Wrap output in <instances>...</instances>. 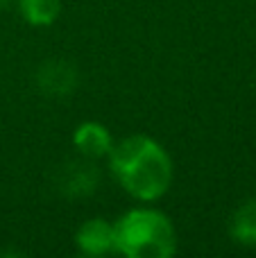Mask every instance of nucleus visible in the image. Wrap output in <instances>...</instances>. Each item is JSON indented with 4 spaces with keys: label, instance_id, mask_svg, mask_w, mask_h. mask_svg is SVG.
I'll return each mask as SVG.
<instances>
[{
    "label": "nucleus",
    "instance_id": "nucleus-8",
    "mask_svg": "<svg viewBox=\"0 0 256 258\" xmlns=\"http://www.w3.org/2000/svg\"><path fill=\"white\" fill-rule=\"evenodd\" d=\"M231 238L238 245L256 247V200L240 206L231 218Z\"/></svg>",
    "mask_w": 256,
    "mask_h": 258
},
{
    "label": "nucleus",
    "instance_id": "nucleus-7",
    "mask_svg": "<svg viewBox=\"0 0 256 258\" xmlns=\"http://www.w3.org/2000/svg\"><path fill=\"white\" fill-rule=\"evenodd\" d=\"M18 12L32 27H50L59 18L61 0H18Z\"/></svg>",
    "mask_w": 256,
    "mask_h": 258
},
{
    "label": "nucleus",
    "instance_id": "nucleus-2",
    "mask_svg": "<svg viewBox=\"0 0 256 258\" xmlns=\"http://www.w3.org/2000/svg\"><path fill=\"white\" fill-rule=\"evenodd\" d=\"M113 251L127 258H170L177 251L172 220L150 206L130 209L113 222Z\"/></svg>",
    "mask_w": 256,
    "mask_h": 258
},
{
    "label": "nucleus",
    "instance_id": "nucleus-4",
    "mask_svg": "<svg viewBox=\"0 0 256 258\" xmlns=\"http://www.w3.org/2000/svg\"><path fill=\"white\" fill-rule=\"evenodd\" d=\"M73 145H75V150L80 152L84 159L95 161V159H102V156H107L109 152H111L113 138H111V132H109L102 122L86 120L75 129V134H73Z\"/></svg>",
    "mask_w": 256,
    "mask_h": 258
},
{
    "label": "nucleus",
    "instance_id": "nucleus-1",
    "mask_svg": "<svg viewBox=\"0 0 256 258\" xmlns=\"http://www.w3.org/2000/svg\"><path fill=\"white\" fill-rule=\"evenodd\" d=\"M109 168L118 186L136 202H159L172 186V159L152 136L132 134L113 143L107 154Z\"/></svg>",
    "mask_w": 256,
    "mask_h": 258
},
{
    "label": "nucleus",
    "instance_id": "nucleus-5",
    "mask_svg": "<svg viewBox=\"0 0 256 258\" xmlns=\"http://www.w3.org/2000/svg\"><path fill=\"white\" fill-rule=\"evenodd\" d=\"M36 84L50 98H66L77 86V71L66 61H45L36 73Z\"/></svg>",
    "mask_w": 256,
    "mask_h": 258
},
{
    "label": "nucleus",
    "instance_id": "nucleus-9",
    "mask_svg": "<svg viewBox=\"0 0 256 258\" xmlns=\"http://www.w3.org/2000/svg\"><path fill=\"white\" fill-rule=\"evenodd\" d=\"M9 3H12V0H0V9H5V7H7V5Z\"/></svg>",
    "mask_w": 256,
    "mask_h": 258
},
{
    "label": "nucleus",
    "instance_id": "nucleus-3",
    "mask_svg": "<svg viewBox=\"0 0 256 258\" xmlns=\"http://www.w3.org/2000/svg\"><path fill=\"white\" fill-rule=\"evenodd\" d=\"M75 242L84 256H107L113 251V222L91 218L77 229Z\"/></svg>",
    "mask_w": 256,
    "mask_h": 258
},
{
    "label": "nucleus",
    "instance_id": "nucleus-6",
    "mask_svg": "<svg viewBox=\"0 0 256 258\" xmlns=\"http://www.w3.org/2000/svg\"><path fill=\"white\" fill-rule=\"evenodd\" d=\"M100 174L95 170V165H91L89 161L82 163H68L63 168L61 177H59V188L66 192L68 197H86L91 192L98 190Z\"/></svg>",
    "mask_w": 256,
    "mask_h": 258
}]
</instances>
